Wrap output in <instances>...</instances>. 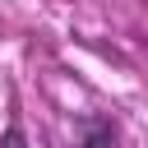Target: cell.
<instances>
[{
  "label": "cell",
  "instance_id": "cell-1",
  "mask_svg": "<svg viewBox=\"0 0 148 148\" xmlns=\"http://www.w3.org/2000/svg\"><path fill=\"white\" fill-rule=\"evenodd\" d=\"M74 143H79V148H116V143H120V130H116L111 116L83 111V116L74 120Z\"/></svg>",
  "mask_w": 148,
  "mask_h": 148
},
{
  "label": "cell",
  "instance_id": "cell-2",
  "mask_svg": "<svg viewBox=\"0 0 148 148\" xmlns=\"http://www.w3.org/2000/svg\"><path fill=\"white\" fill-rule=\"evenodd\" d=\"M0 148H32L28 143V130L14 120V125H5V134H0Z\"/></svg>",
  "mask_w": 148,
  "mask_h": 148
}]
</instances>
